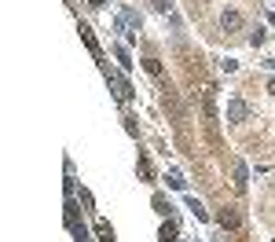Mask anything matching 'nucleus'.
<instances>
[{
    "label": "nucleus",
    "instance_id": "1",
    "mask_svg": "<svg viewBox=\"0 0 275 242\" xmlns=\"http://www.w3.org/2000/svg\"><path fill=\"white\" fill-rule=\"evenodd\" d=\"M246 118H249V106H246V99L231 96V99H227V121H231V125H242Z\"/></svg>",
    "mask_w": 275,
    "mask_h": 242
},
{
    "label": "nucleus",
    "instance_id": "2",
    "mask_svg": "<svg viewBox=\"0 0 275 242\" xmlns=\"http://www.w3.org/2000/svg\"><path fill=\"white\" fill-rule=\"evenodd\" d=\"M217 224L227 228V231H242V216H239V209H220L217 213Z\"/></svg>",
    "mask_w": 275,
    "mask_h": 242
},
{
    "label": "nucleus",
    "instance_id": "3",
    "mask_svg": "<svg viewBox=\"0 0 275 242\" xmlns=\"http://www.w3.org/2000/svg\"><path fill=\"white\" fill-rule=\"evenodd\" d=\"M107 81H110L114 96H118L121 103H129V99H132V88H129V81H125V77H118V74H110V70H107Z\"/></svg>",
    "mask_w": 275,
    "mask_h": 242
},
{
    "label": "nucleus",
    "instance_id": "4",
    "mask_svg": "<svg viewBox=\"0 0 275 242\" xmlns=\"http://www.w3.org/2000/svg\"><path fill=\"white\" fill-rule=\"evenodd\" d=\"M220 30H224V33H239V30H242V15H239V11H224V15H220Z\"/></svg>",
    "mask_w": 275,
    "mask_h": 242
},
{
    "label": "nucleus",
    "instance_id": "5",
    "mask_svg": "<svg viewBox=\"0 0 275 242\" xmlns=\"http://www.w3.org/2000/svg\"><path fill=\"white\" fill-rule=\"evenodd\" d=\"M77 33H81V40L88 44V52H92V55H96V59H103V48H99V40H96V33H92L88 26H81Z\"/></svg>",
    "mask_w": 275,
    "mask_h": 242
},
{
    "label": "nucleus",
    "instance_id": "6",
    "mask_svg": "<svg viewBox=\"0 0 275 242\" xmlns=\"http://www.w3.org/2000/svg\"><path fill=\"white\" fill-rule=\"evenodd\" d=\"M246 180H249V169L242 162H235V191H246Z\"/></svg>",
    "mask_w": 275,
    "mask_h": 242
},
{
    "label": "nucleus",
    "instance_id": "7",
    "mask_svg": "<svg viewBox=\"0 0 275 242\" xmlns=\"http://www.w3.org/2000/svg\"><path fill=\"white\" fill-rule=\"evenodd\" d=\"M114 55H118L121 70H132V59H129V48H125V44H118V48H114Z\"/></svg>",
    "mask_w": 275,
    "mask_h": 242
},
{
    "label": "nucleus",
    "instance_id": "8",
    "mask_svg": "<svg viewBox=\"0 0 275 242\" xmlns=\"http://www.w3.org/2000/svg\"><path fill=\"white\" fill-rule=\"evenodd\" d=\"M96 235H99V242H110V238H114V231H110L107 220H96Z\"/></svg>",
    "mask_w": 275,
    "mask_h": 242
},
{
    "label": "nucleus",
    "instance_id": "9",
    "mask_svg": "<svg viewBox=\"0 0 275 242\" xmlns=\"http://www.w3.org/2000/svg\"><path fill=\"white\" fill-rule=\"evenodd\" d=\"M158 238H162V242H176V224H173V220L162 224V235H158Z\"/></svg>",
    "mask_w": 275,
    "mask_h": 242
},
{
    "label": "nucleus",
    "instance_id": "10",
    "mask_svg": "<svg viewBox=\"0 0 275 242\" xmlns=\"http://www.w3.org/2000/svg\"><path fill=\"white\" fill-rule=\"evenodd\" d=\"M169 209H173V206H169V198H165V194H154V213L169 216Z\"/></svg>",
    "mask_w": 275,
    "mask_h": 242
},
{
    "label": "nucleus",
    "instance_id": "11",
    "mask_svg": "<svg viewBox=\"0 0 275 242\" xmlns=\"http://www.w3.org/2000/svg\"><path fill=\"white\" fill-rule=\"evenodd\" d=\"M70 231H74V242H92V238H88V231H84V224H77V220L70 224Z\"/></svg>",
    "mask_w": 275,
    "mask_h": 242
},
{
    "label": "nucleus",
    "instance_id": "12",
    "mask_svg": "<svg viewBox=\"0 0 275 242\" xmlns=\"http://www.w3.org/2000/svg\"><path fill=\"white\" fill-rule=\"evenodd\" d=\"M187 209H191V213H195L198 220H205V216H209V213L202 209V202H198V198H187Z\"/></svg>",
    "mask_w": 275,
    "mask_h": 242
},
{
    "label": "nucleus",
    "instance_id": "13",
    "mask_svg": "<svg viewBox=\"0 0 275 242\" xmlns=\"http://www.w3.org/2000/svg\"><path fill=\"white\" fill-rule=\"evenodd\" d=\"M165 180H169V187H173V191H183V176H180V172H169Z\"/></svg>",
    "mask_w": 275,
    "mask_h": 242
},
{
    "label": "nucleus",
    "instance_id": "14",
    "mask_svg": "<svg viewBox=\"0 0 275 242\" xmlns=\"http://www.w3.org/2000/svg\"><path fill=\"white\" fill-rule=\"evenodd\" d=\"M143 66H147V74H154V77L162 74V62H158V59H143Z\"/></svg>",
    "mask_w": 275,
    "mask_h": 242
},
{
    "label": "nucleus",
    "instance_id": "15",
    "mask_svg": "<svg viewBox=\"0 0 275 242\" xmlns=\"http://www.w3.org/2000/svg\"><path fill=\"white\" fill-rule=\"evenodd\" d=\"M249 44H253V48H261V44H264V30L257 26V33H249Z\"/></svg>",
    "mask_w": 275,
    "mask_h": 242
},
{
    "label": "nucleus",
    "instance_id": "16",
    "mask_svg": "<svg viewBox=\"0 0 275 242\" xmlns=\"http://www.w3.org/2000/svg\"><path fill=\"white\" fill-rule=\"evenodd\" d=\"M125 18H129V22H132V26H136V30H140V22H143V18H140V15H136V11H132V8H125Z\"/></svg>",
    "mask_w": 275,
    "mask_h": 242
},
{
    "label": "nucleus",
    "instance_id": "17",
    "mask_svg": "<svg viewBox=\"0 0 275 242\" xmlns=\"http://www.w3.org/2000/svg\"><path fill=\"white\" fill-rule=\"evenodd\" d=\"M154 8L158 11H169V0H154Z\"/></svg>",
    "mask_w": 275,
    "mask_h": 242
},
{
    "label": "nucleus",
    "instance_id": "18",
    "mask_svg": "<svg viewBox=\"0 0 275 242\" xmlns=\"http://www.w3.org/2000/svg\"><path fill=\"white\" fill-rule=\"evenodd\" d=\"M268 92H271V96H275V77H271V81H268Z\"/></svg>",
    "mask_w": 275,
    "mask_h": 242
},
{
    "label": "nucleus",
    "instance_id": "19",
    "mask_svg": "<svg viewBox=\"0 0 275 242\" xmlns=\"http://www.w3.org/2000/svg\"><path fill=\"white\" fill-rule=\"evenodd\" d=\"M92 4H96V8H103V4H107V0H92Z\"/></svg>",
    "mask_w": 275,
    "mask_h": 242
}]
</instances>
